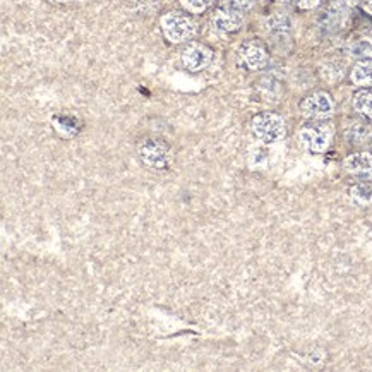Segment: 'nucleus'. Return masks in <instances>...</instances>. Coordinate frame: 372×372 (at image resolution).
<instances>
[{"mask_svg": "<svg viewBox=\"0 0 372 372\" xmlns=\"http://www.w3.org/2000/svg\"><path fill=\"white\" fill-rule=\"evenodd\" d=\"M159 24H162L163 35L172 43H185L196 35L197 29L196 22L187 14L177 13V10L166 13L159 21Z\"/></svg>", "mask_w": 372, "mask_h": 372, "instance_id": "f257e3e1", "label": "nucleus"}, {"mask_svg": "<svg viewBox=\"0 0 372 372\" xmlns=\"http://www.w3.org/2000/svg\"><path fill=\"white\" fill-rule=\"evenodd\" d=\"M331 138L333 129L324 120H310L299 132V139H301L303 150L314 155L322 153L329 146V143H331Z\"/></svg>", "mask_w": 372, "mask_h": 372, "instance_id": "f03ea898", "label": "nucleus"}, {"mask_svg": "<svg viewBox=\"0 0 372 372\" xmlns=\"http://www.w3.org/2000/svg\"><path fill=\"white\" fill-rule=\"evenodd\" d=\"M250 127H252L256 139H259L263 144H275L282 141L285 138V132H287L285 120L271 112H264L254 117Z\"/></svg>", "mask_w": 372, "mask_h": 372, "instance_id": "7ed1b4c3", "label": "nucleus"}, {"mask_svg": "<svg viewBox=\"0 0 372 372\" xmlns=\"http://www.w3.org/2000/svg\"><path fill=\"white\" fill-rule=\"evenodd\" d=\"M301 112L309 120H326L335 112V101L324 91H316L302 100Z\"/></svg>", "mask_w": 372, "mask_h": 372, "instance_id": "20e7f679", "label": "nucleus"}, {"mask_svg": "<svg viewBox=\"0 0 372 372\" xmlns=\"http://www.w3.org/2000/svg\"><path fill=\"white\" fill-rule=\"evenodd\" d=\"M139 157H141L144 165L150 166V169L163 170L169 166L170 162L169 146L157 138L144 139L139 146Z\"/></svg>", "mask_w": 372, "mask_h": 372, "instance_id": "39448f33", "label": "nucleus"}, {"mask_svg": "<svg viewBox=\"0 0 372 372\" xmlns=\"http://www.w3.org/2000/svg\"><path fill=\"white\" fill-rule=\"evenodd\" d=\"M238 62L249 71H261L268 64V52L261 41H245L237 52Z\"/></svg>", "mask_w": 372, "mask_h": 372, "instance_id": "423d86ee", "label": "nucleus"}, {"mask_svg": "<svg viewBox=\"0 0 372 372\" xmlns=\"http://www.w3.org/2000/svg\"><path fill=\"white\" fill-rule=\"evenodd\" d=\"M180 59L185 69L197 72L210 66V62L213 59V52L206 47V45L191 43V45H187L184 50H182Z\"/></svg>", "mask_w": 372, "mask_h": 372, "instance_id": "0eeeda50", "label": "nucleus"}, {"mask_svg": "<svg viewBox=\"0 0 372 372\" xmlns=\"http://www.w3.org/2000/svg\"><path fill=\"white\" fill-rule=\"evenodd\" d=\"M213 28L218 33H235L244 22V17H242V13L238 10L230 9V7H222V9L216 10L213 14Z\"/></svg>", "mask_w": 372, "mask_h": 372, "instance_id": "6e6552de", "label": "nucleus"}, {"mask_svg": "<svg viewBox=\"0 0 372 372\" xmlns=\"http://www.w3.org/2000/svg\"><path fill=\"white\" fill-rule=\"evenodd\" d=\"M343 166L352 176L369 177L372 176V153H354L345 158Z\"/></svg>", "mask_w": 372, "mask_h": 372, "instance_id": "1a4fd4ad", "label": "nucleus"}, {"mask_svg": "<svg viewBox=\"0 0 372 372\" xmlns=\"http://www.w3.org/2000/svg\"><path fill=\"white\" fill-rule=\"evenodd\" d=\"M350 79L354 85L362 86V88L372 86V59L359 60L352 69Z\"/></svg>", "mask_w": 372, "mask_h": 372, "instance_id": "9d476101", "label": "nucleus"}, {"mask_svg": "<svg viewBox=\"0 0 372 372\" xmlns=\"http://www.w3.org/2000/svg\"><path fill=\"white\" fill-rule=\"evenodd\" d=\"M354 108L366 119L372 120V88H362L354 94Z\"/></svg>", "mask_w": 372, "mask_h": 372, "instance_id": "9b49d317", "label": "nucleus"}, {"mask_svg": "<svg viewBox=\"0 0 372 372\" xmlns=\"http://www.w3.org/2000/svg\"><path fill=\"white\" fill-rule=\"evenodd\" d=\"M369 134H371V129L367 127V124L359 122V120H354V122L348 124L347 129H345V136H347L348 141H352V143L366 141V139L369 138Z\"/></svg>", "mask_w": 372, "mask_h": 372, "instance_id": "f8f14e48", "label": "nucleus"}, {"mask_svg": "<svg viewBox=\"0 0 372 372\" xmlns=\"http://www.w3.org/2000/svg\"><path fill=\"white\" fill-rule=\"evenodd\" d=\"M268 33L273 38H283L290 33V21L285 16H273L268 19Z\"/></svg>", "mask_w": 372, "mask_h": 372, "instance_id": "ddd939ff", "label": "nucleus"}, {"mask_svg": "<svg viewBox=\"0 0 372 372\" xmlns=\"http://www.w3.org/2000/svg\"><path fill=\"white\" fill-rule=\"evenodd\" d=\"M350 197L357 204H371L372 203V184H355L350 187Z\"/></svg>", "mask_w": 372, "mask_h": 372, "instance_id": "4468645a", "label": "nucleus"}, {"mask_svg": "<svg viewBox=\"0 0 372 372\" xmlns=\"http://www.w3.org/2000/svg\"><path fill=\"white\" fill-rule=\"evenodd\" d=\"M215 0H180V6L187 10L189 14H201L213 6Z\"/></svg>", "mask_w": 372, "mask_h": 372, "instance_id": "2eb2a0df", "label": "nucleus"}, {"mask_svg": "<svg viewBox=\"0 0 372 372\" xmlns=\"http://www.w3.org/2000/svg\"><path fill=\"white\" fill-rule=\"evenodd\" d=\"M254 0H225V7H230V9L238 10V13H245L252 7Z\"/></svg>", "mask_w": 372, "mask_h": 372, "instance_id": "dca6fc26", "label": "nucleus"}, {"mask_svg": "<svg viewBox=\"0 0 372 372\" xmlns=\"http://www.w3.org/2000/svg\"><path fill=\"white\" fill-rule=\"evenodd\" d=\"M50 2H67V0H50Z\"/></svg>", "mask_w": 372, "mask_h": 372, "instance_id": "f3484780", "label": "nucleus"}, {"mask_svg": "<svg viewBox=\"0 0 372 372\" xmlns=\"http://www.w3.org/2000/svg\"><path fill=\"white\" fill-rule=\"evenodd\" d=\"M367 2H371V3H372V0H367Z\"/></svg>", "mask_w": 372, "mask_h": 372, "instance_id": "a211bd4d", "label": "nucleus"}]
</instances>
